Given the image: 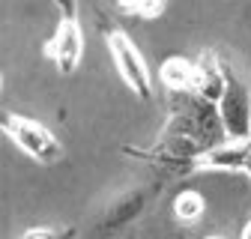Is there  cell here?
I'll list each match as a JSON object with an SVG mask.
<instances>
[{"label": "cell", "mask_w": 251, "mask_h": 239, "mask_svg": "<svg viewBox=\"0 0 251 239\" xmlns=\"http://www.w3.org/2000/svg\"><path fill=\"white\" fill-rule=\"evenodd\" d=\"M225 69V96H222V123L233 141L251 138V87L239 69L222 63Z\"/></svg>", "instance_id": "obj_1"}, {"label": "cell", "mask_w": 251, "mask_h": 239, "mask_svg": "<svg viewBox=\"0 0 251 239\" xmlns=\"http://www.w3.org/2000/svg\"><path fill=\"white\" fill-rule=\"evenodd\" d=\"M3 132L24 149L27 156H33L36 162H42V165H51V162H57L60 156H63V146H60V141L42 126V123H36V120H30V117H18V114H3Z\"/></svg>", "instance_id": "obj_2"}, {"label": "cell", "mask_w": 251, "mask_h": 239, "mask_svg": "<svg viewBox=\"0 0 251 239\" xmlns=\"http://www.w3.org/2000/svg\"><path fill=\"white\" fill-rule=\"evenodd\" d=\"M108 48H111L114 66H117L120 78L126 81V87H129L138 99H150V96H152L150 69H147L144 54L135 48V42L126 36L123 30H111V33H108Z\"/></svg>", "instance_id": "obj_3"}, {"label": "cell", "mask_w": 251, "mask_h": 239, "mask_svg": "<svg viewBox=\"0 0 251 239\" xmlns=\"http://www.w3.org/2000/svg\"><path fill=\"white\" fill-rule=\"evenodd\" d=\"M192 170H248L251 173V138L215 143L185 162Z\"/></svg>", "instance_id": "obj_4"}, {"label": "cell", "mask_w": 251, "mask_h": 239, "mask_svg": "<svg viewBox=\"0 0 251 239\" xmlns=\"http://www.w3.org/2000/svg\"><path fill=\"white\" fill-rule=\"evenodd\" d=\"M45 54L57 63L60 72H75V66L81 63V54H84V36H81V27H78L72 9H66L63 21L57 24V33H54V39L45 45Z\"/></svg>", "instance_id": "obj_5"}, {"label": "cell", "mask_w": 251, "mask_h": 239, "mask_svg": "<svg viewBox=\"0 0 251 239\" xmlns=\"http://www.w3.org/2000/svg\"><path fill=\"white\" fill-rule=\"evenodd\" d=\"M195 66H198L195 93L203 96V99H212V102H215V99L222 102V96H225V69H222V63L215 60V54H203Z\"/></svg>", "instance_id": "obj_6"}, {"label": "cell", "mask_w": 251, "mask_h": 239, "mask_svg": "<svg viewBox=\"0 0 251 239\" xmlns=\"http://www.w3.org/2000/svg\"><path fill=\"white\" fill-rule=\"evenodd\" d=\"M162 81L168 90H176V93H195V78H198V66L185 57H171L162 63Z\"/></svg>", "instance_id": "obj_7"}, {"label": "cell", "mask_w": 251, "mask_h": 239, "mask_svg": "<svg viewBox=\"0 0 251 239\" xmlns=\"http://www.w3.org/2000/svg\"><path fill=\"white\" fill-rule=\"evenodd\" d=\"M144 209V194L135 189V191H126L114 200V206L108 209V218H105V227H114V224H123V221H132L138 213Z\"/></svg>", "instance_id": "obj_8"}, {"label": "cell", "mask_w": 251, "mask_h": 239, "mask_svg": "<svg viewBox=\"0 0 251 239\" xmlns=\"http://www.w3.org/2000/svg\"><path fill=\"white\" fill-rule=\"evenodd\" d=\"M203 213H206V203H203V197L198 191L188 189V191H179L176 194V200H174V215H176L179 224H198L203 218Z\"/></svg>", "instance_id": "obj_9"}, {"label": "cell", "mask_w": 251, "mask_h": 239, "mask_svg": "<svg viewBox=\"0 0 251 239\" xmlns=\"http://www.w3.org/2000/svg\"><path fill=\"white\" fill-rule=\"evenodd\" d=\"M21 239H75L72 227H36V230H27Z\"/></svg>", "instance_id": "obj_10"}, {"label": "cell", "mask_w": 251, "mask_h": 239, "mask_svg": "<svg viewBox=\"0 0 251 239\" xmlns=\"http://www.w3.org/2000/svg\"><path fill=\"white\" fill-rule=\"evenodd\" d=\"M120 12L138 15V18H155V15L165 12V6L162 3H129V6H120Z\"/></svg>", "instance_id": "obj_11"}, {"label": "cell", "mask_w": 251, "mask_h": 239, "mask_svg": "<svg viewBox=\"0 0 251 239\" xmlns=\"http://www.w3.org/2000/svg\"><path fill=\"white\" fill-rule=\"evenodd\" d=\"M242 239H251V221H248V224L242 227Z\"/></svg>", "instance_id": "obj_12"}, {"label": "cell", "mask_w": 251, "mask_h": 239, "mask_svg": "<svg viewBox=\"0 0 251 239\" xmlns=\"http://www.w3.org/2000/svg\"><path fill=\"white\" fill-rule=\"evenodd\" d=\"M206 239H225V236H206Z\"/></svg>", "instance_id": "obj_13"}]
</instances>
